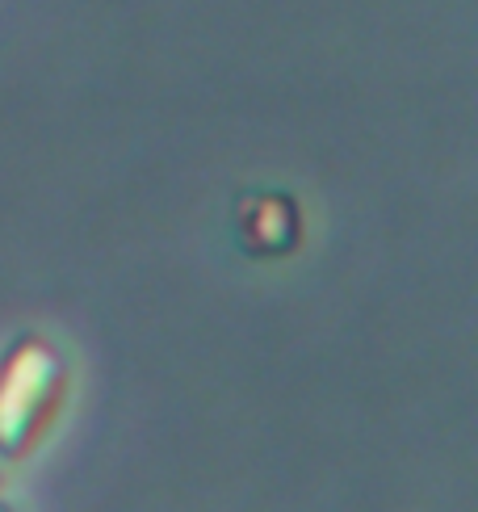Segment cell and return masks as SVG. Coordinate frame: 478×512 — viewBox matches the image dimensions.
<instances>
[{
    "label": "cell",
    "instance_id": "cell-1",
    "mask_svg": "<svg viewBox=\"0 0 478 512\" xmlns=\"http://www.w3.org/2000/svg\"><path fill=\"white\" fill-rule=\"evenodd\" d=\"M63 357L51 340L21 336L0 361V454H30L63 395Z\"/></svg>",
    "mask_w": 478,
    "mask_h": 512
},
{
    "label": "cell",
    "instance_id": "cell-2",
    "mask_svg": "<svg viewBox=\"0 0 478 512\" xmlns=\"http://www.w3.org/2000/svg\"><path fill=\"white\" fill-rule=\"evenodd\" d=\"M302 240V215L290 194H248L239 202V244L252 256H286Z\"/></svg>",
    "mask_w": 478,
    "mask_h": 512
},
{
    "label": "cell",
    "instance_id": "cell-3",
    "mask_svg": "<svg viewBox=\"0 0 478 512\" xmlns=\"http://www.w3.org/2000/svg\"><path fill=\"white\" fill-rule=\"evenodd\" d=\"M0 512H13V508H9V504H5V500H0Z\"/></svg>",
    "mask_w": 478,
    "mask_h": 512
}]
</instances>
